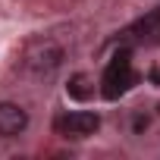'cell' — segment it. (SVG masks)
Returning <instances> with one entry per match:
<instances>
[{
	"label": "cell",
	"mask_w": 160,
	"mask_h": 160,
	"mask_svg": "<svg viewBox=\"0 0 160 160\" xmlns=\"http://www.w3.org/2000/svg\"><path fill=\"white\" fill-rule=\"evenodd\" d=\"M60 60H63V47H60L57 41H50V38L35 41V44H28V50H25V69L35 72V75H50V72L60 66Z\"/></svg>",
	"instance_id": "cell-1"
},
{
	"label": "cell",
	"mask_w": 160,
	"mask_h": 160,
	"mask_svg": "<svg viewBox=\"0 0 160 160\" xmlns=\"http://www.w3.org/2000/svg\"><path fill=\"white\" fill-rule=\"evenodd\" d=\"M98 126H101V116L91 110H75V113H66L57 119V129L69 138H88L98 132Z\"/></svg>",
	"instance_id": "cell-2"
},
{
	"label": "cell",
	"mask_w": 160,
	"mask_h": 160,
	"mask_svg": "<svg viewBox=\"0 0 160 160\" xmlns=\"http://www.w3.org/2000/svg\"><path fill=\"white\" fill-rule=\"evenodd\" d=\"M135 82V72H132V66H129V57H116L113 63H110V69H107V75H104V98H119L129 85Z\"/></svg>",
	"instance_id": "cell-3"
},
{
	"label": "cell",
	"mask_w": 160,
	"mask_h": 160,
	"mask_svg": "<svg viewBox=\"0 0 160 160\" xmlns=\"http://www.w3.org/2000/svg\"><path fill=\"white\" fill-rule=\"evenodd\" d=\"M25 126H28V113H25L19 104H10V101L0 104V135H3V138L22 135Z\"/></svg>",
	"instance_id": "cell-4"
},
{
	"label": "cell",
	"mask_w": 160,
	"mask_h": 160,
	"mask_svg": "<svg viewBox=\"0 0 160 160\" xmlns=\"http://www.w3.org/2000/svg\"><path fill=\"white\" fill-rule=\"evenodd\" d=\"M69 94H72L75 101H88V98L94 94V82H91V75L75 72V75H72V82H69Z\"/></svg>",
	"instance_id": "cell-5"
},
{
	"label": "cell",
	"mask_w": 160,
	"mask_h": 160,
	"mask_svg": "<svg viewBox=\"0 0 160 160\" xmlns=\"http://www.w3.org/2000/svg\"><path fill=\"white\" fill-rule=\"evenodd\" d=\"M151 35H154V38H151V41H157V44H160V22H157V25H154V28H151Z\"/></svg>",
	"instance_id": "cell-6"
},
{
	"label": "cell",
	"mask_w": 160,
	"mask_h": 160,
	"mask_svg": "<svg viewBox=\"0 0 160 160\" xmlns=\"http://www.w3.org/2000/svg\"><path fill=\"white\" fill-rule=\"evenodd\" d=\"M157 110H160V107H157Z\"/></svg>",
	"instance_id": "cell-7"
}]
</instances>
